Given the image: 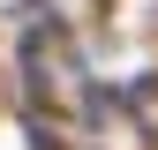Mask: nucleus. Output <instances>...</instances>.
<instances>
[{
  "mask_svg": "<svg viewBox=\"0 0 158 150\" xmlns=\"http://www.w3.org/2000/svg\"><path fill=\"white\" fill-rule=\"evenodd\" d=\"M30 150H68V143H60V128H30Z\"/></svg>",
  "mask_w": 158,
  "mask_h": 150,
  "instance_id": "nucleus-1",
  "label": "nucleus"
}]
</instances>
